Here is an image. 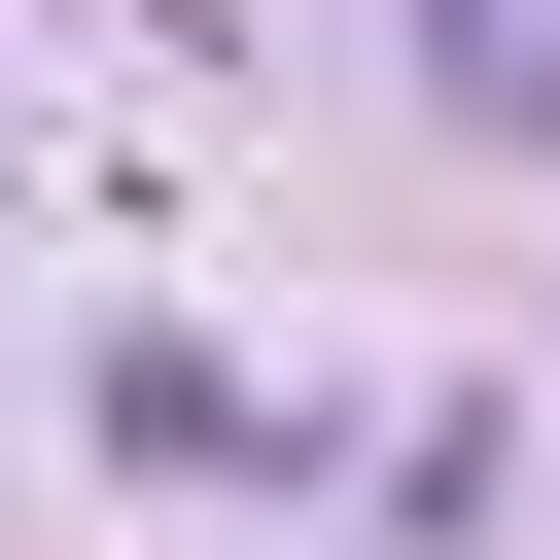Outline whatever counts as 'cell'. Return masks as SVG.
Segmentation results:
<instances>
[{
	"instance_id": "1",
	"label": "cell",
	"mask_w": 560,
	"mask_h": 560,
	"mask_svg": "<svg viewBox=\"0 0 560 560\" xmlns=\"http://www.w3.org/2000/svg\"><path fill=\"white\" fill-rule=\"evenodd\" d=\"M420 105L455 140H560V0H420Z\"/></svg>"
}]
</instances>
